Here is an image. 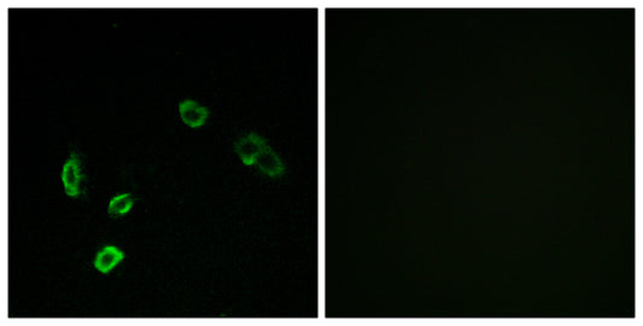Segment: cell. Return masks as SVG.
Listing matches in <instances>:
<instances>
[{"instance_id": "cell-1", "label": "cell", "mask_w": 643, "mask_h": 326, "mask_svg": "<svg viewBox=\"0 0 643 326\" xmlns=\"http://www.w3.org/2000/svg\"><path fill=\"white\" fill-rule=\"evenodd\" d=\"M267 143L262 136L256 133H250L247 136H242L239 141L236 143L234 149L239 157L242 159L243 163L247 166H252L256 162L257 157L260 156L262 151L267 147Z\"/></svg>"}, {"instance_id": "cell-2", "label": "cell", "mask_w": 643, "mask_h": 326, "mask_svg": "<svg viewBox=\"0 0 643 326\" xmlns=\"http://www.w3.org/2000/svg\"><path fill=\"white\" fill-rule=\"evenodd\" d=\"M62 179H63L64 189L67 195L72 197H76L80 195V184L83 181V174H81V162L79 159L78 154H72L63 167V173H62Z\"/></svg>"}, {"instance_id": "cell-3", "label": "cell", "mask_w": 643, "mask_h": 326, "mask_svg": "<svg viewBox=\"0 0 643 326\" xmlns=\"http://www.w3.org/2000/svg\"><path fill=\"white\" fill-rule=\"evenodd\" d=\"M255 165L263 174L272 176V178L283 176L285 172L284 162L271 146H267L266 149L262 151L260 156L257 157Z\"/></svg>"}, {"instance_id": "cell-4", "label": "cell", "mask_w": 643, "mask_h": 326, "mask_svg": "<svg viewBox=\"0 0 643 326\" xmlns=\"http://www.w3.org/2000/svg\"><path fill=\"white\" fill-rule=\"evenodd\" d=\"M179 110L183 121L190 127L202 126L209 114L207 108L201 107L194 101H184L180 103Z\"/></svg>"}, {"instance_id": "cell-5", "label": "cell", "mask_w": 643, "mask_h": 326, "mask_svg": "<svg viewBox=\"0 0 643 326\" xmlns=\"http://www.w3.org/2000/svg\"><path fill=\"white\" fill-rule=\"evenodd\" d=\"M123 258L125 254L122 253L120 249L105 247L98 253L97 258L94 260V267L102 273L110 272L117 263H121Z\"/></svg>"}, {"instance_id": "cell-6", "label": "cell", "mask_w": 643, "mask_h": 326, "mask_svg": "<svg viewBox=\"0 0 643 326\" xmlns=\"http://www.w3.org/2000/svg\"><path fill=\"white\" fill-rule=\"evenodd\" d=\"M133 203L134 202H133V198H132L130 194L116 196L110 201L109 214L112 215V216H121V215L126 214L131 210Z\"/></svg>"}]
</instances>
